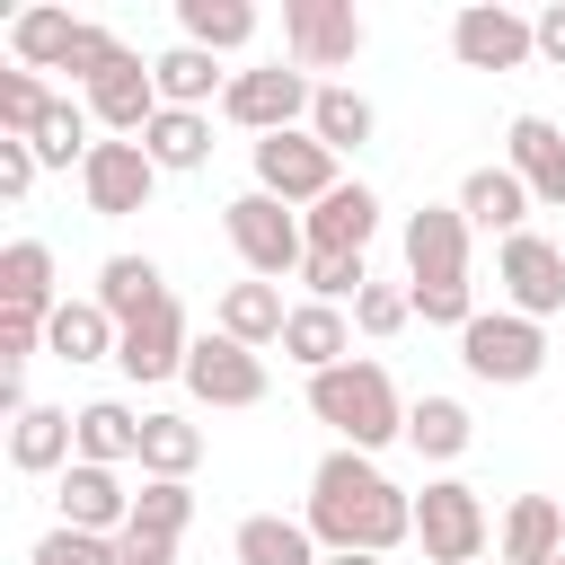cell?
<instances>
[{
	"instance_id": "cell-34",
	"label": "cell",
	"mask_w": 565,
	"mask_h": 565,
	"mask_svg": "<svg viewBox=\"0 0 565 565\" xmlns=\"http://www.w3.org/2000/svg\"><path fill=\"white\" fill-rule=\"evenodd\" d=\"M468 433H477V424H468L459 397H415V406H406V441H415V459H459Z\"/></svg>"
},
{
	"instance_id": "cell-6",
	"label": "cell",
	"mask_w": 565,
	"mask_h": 565,
	"mask_svg": "<svg viewBox=\"0 0 565 565\" xmlns=\"http://www.w3.org/2000/svg\"><path fill=\"white\" fill-rule=\"evenodd\" d=\"M309 106H318V79L300 71V62H265V71H230V88H221V115L238 124V132H300L309 124Z\"/></svg>"
},
{
	"instance_id": "cell-32",
	"label": "cell",
	"mask_w": 565,
	"mask_h": 565,
	"mask_svg": "<svg viewBox=\"0 0 565 565\" xmlns=\"http://www.w3.org/2000/svg\"><path fill=\"white\" fill-rule=\"evenodd\" d=\"M309 132L344 159V150H362L371 132H380V115H371V97L362 88H344V79H318V106H309Z\"/></svg>"
},
{
	"instance_id": "cell-14",
	"label": "cell",
	"mask_w": 565,
	"mask_h": 565,
	"mask_svg": "<svg viewBox=\"0 0 565 565\" xmlns=\"http://www.w3.org/2000/svg\"><path fill=\"white\" fill-rule=\"evenodd\" d=\"M185 353H194V327H185V309H177V291H168L150 318L124 327L115 371H124V380H185Z\"/></svg>"
},
{
	"instance_id": "cell-30",
	"label": "cell",
	"mask_w": 565,
	"mask_h": 565,
	"mask_svg": "<svg viewBox=\"0 0 565 565\" xmlns=\"http://www.w3.org/2000/svg\"><path fill=\"white\" fill-rule=\"evenodd\" d=\"M282 327H291V309H282V291H274V282H256V274H247V282H230V291H221V335H238L247 353H256V344H282Z\"/></svg>"
},
{
	"instance_id": "cell-44",
	"label": "cell",
	"mask_w": 565,
	"mask_h": 565,
	"mask_svg": "<svg viewBox=\"0 0 565 565\" xmlns=\"http://www.w3.org/2000/svg\"><path fill=\"white\" fill-rule=\"evenodd\" d=\"M35 168H44V159H35V141H9V132H0V194H9V203H26Z\"/></svg>"
},
{
	"instance_id": "cell-18",
	"label": "cell",
	"mask_w": 565,
	"mask_h": 565,
	"mask_svg": "<svg viewBox=\"0 0 565 565\" xmlns=\"http://www.w3.org/2000/svg\"><path fill=\"white\" fill-rule=\"evenodd\" d=\"M494 556L503 565H556L565 556V503L556 494H512L494 521Z\"/></svg>"
},
{
	"instance_id": "cell-24",
	"label": "cell",
	"mask_w": 565,
	"mask_h": 565,
	"mask_svg": "<svg viewBox=\"0 0 565 565\" xmlns=\"http://www.w3.org/2000/svg\"><path fill=\"white\" fill-rule=\"evenodd\" d=\"M71 44H79V18L53 9V0H35V9L9 18V53H18V71H71Z\"/></svg>"
},
{
	"instance_id": "cell-46",
	"label": "cell",
	"mask_w": 565,
	"mask_h": 565,
	"mask_svg": "<svg viewBox=\"0 0 565 565\" xmlns=\"http://www.w3.org/2000/svg\"><path fill=\"white\" fill-rule=\"evenodd\" d=\"M530 26H539V62H556V71H565V0H547Z\"/></svg>"
},
{
	"instance_id": "cell-41",
	"label": "cell",
	"mask_w": 565,
	"mask_h": 565,
	"mask_svg": "<svg viewBox=\"0 0 565 565\" xmlns=\"http://www.w3.org/2000/svg\"><path fill=\"white\" fill-rule=\"evenodd\" d=\"M406 318H415V291L406 282H362V300H353V327L362 335H397Z\"/></svg>"
},
{
	"instance_id": "cell-28",
	"label": "cell",
	"mask_w": 565,
	"mask_h": 565,
	"mask_svg": "<svg viewBox=\"0 0 565 565\" xmlns=\"http://www.w3.org/2000/svg\"><path fill=\"white\" fill-rule=\"evenodd\" d=\"M150 79H159V106H194V115L212 106V88H230V79H221V53H203V44H185V35L150 62Z\"/></svg>"
},
{
	"instance_id": "cell-23",
	"label": "cell",
	"mask_w": 565,
	"mask_h": 565,
	"mask_svg": "<svg viewBox=\"0 0 565 565\" xmlns=\"http://www.w3.org/2000/svg\"><path fill=\"white\" fill-rule=\"evenodd\" d=\"M230 556H238V565H327V547H318L309 521H291V512H247L238 539H230Z\"/></svg>"
},
{
	"instance_id": "cell-38",
	"label": "cell",
	"mask_w": 565,
	"mask_h": 565,
	"mask_svg": "<svg viewBox=\"0 0 565 565\" xmlns=\"http://www.w3.org/2000/svg\"><path fill=\"white\" fill-rule=\"evenodd\" d=\"M132 521H141V530H168V539H185V521H194V486H185V477H141V494H132Z\"/></svg>"
},
{
	"instance_id": "cell-48",
	"label": "cell",
	"mask_w": 565,
	"mask_h": 565,
	"mask_svg": "<svg viewBox=\"0 0 565 565\" xmlns=\"http://www.w3.org/2000/svg\"><path fill=\"white\" fill-rule=\"evenodd\" d=\"M556 565H565V556H556Z\"/></svg>"
},
{
	"instance_id": "cell-20",
	"label": "cell",
	"mask_w": 565,
	"mask_h": 565,
	"mask_svg": "<svg viewBox=\"0 0 565 565\" xmlns=\"http://www.w3.org/2000/svg\"><path fill=\"white\" fill-rule=\"evenodd\" d=\"M71 459H79V415H62V406L9 415V468L18 477H62Z\"/></svg>"
},
{
	"instance_id": "cell-2",
	"label": "cell",
	"mask_w": 565,
	"mask_h": 565,
	"mask_svg": "<svg viewBox=\"0 0 565 565\" xmlns=\"http://www.w3.org/2000/svg\"><path fill=\"white\" fill-rule=\"evenodd\" d=\"M468 212L459 203H424L406 212V291L424 309V327H468L477 300H468Z\"/></svg>"
},
{
	"instance_id": "cell-35",
	"label": "cell",
	"mask_w": 565,
	"mask_h": 565,
	"mask_svg": "<svg viewBox=\"0 0 565 565\" xmlns=\"http://www.w3.org/2000/svg\"><path fill=\"white\" fill-rule=\"evenodd\" d=\"M203 433L185 415H141V477H194Z\"/></svg>"
},
{
	"instance_id": "cell-3",
	"label": "cell",
	"mask_w": 565,
	"mask_h": 565,
	"mask_svg": "<svg viewBox=\"0 0 565 565\" xmlns=\"http://www.w3.org/2000/svg\"><path fill=\"white\" fill-rule=\"evenodd\" d=\"M309 415H318L344 450H388V441H406V397H397V380H388L380 362H362V353L309 380Z\"/></svg>"
},
{
	"instance_id": "cell-10",
	"label": "cell",
	"mask_w": 565,
	"mask_h": 565,
	"mask_svg": "<svg viewBox=\"0 0 565 565\" xmlns=\"http://www.w3.org/2000/svg\"><path fill=\"white\" fill-rule=\"evenodd\" d=\"M79 194H88L97 221H132V212H150V194H159V159H150L141 141H97L88 168H79Z\"/></svg>"
},
{
	"instance_id": "cell-42",
	"label": "cell",
	"mask_w": 565,
	"mask_h": 565,
	"mask_svg": "<svg viewBox=\"0 0 565 565\" xmlns=\"http://www.w3.org/2000/svg\"><path fill=\"white\" fill-rule=\"evenodd\" d=\"M115 62H124V35H115V26H97V18H79V44H71V79L88 88V79H106Z\"/></svg>"
},
{
	"instance_id": "cell-8",
	"label": "cell",
	"mask_w": 565,
	"mask_h": 565,
	"mask_svg": "<svg viewBox=\"0 0 565 565\" xmlns=\"http://www.w3.org/2000/svg\"><path fill=\"white\" fill-rule=\"evenodd\" d=\"M344 177H335V150L300 124V132H265L256 141V194H274V203H327Z\"/></svg>"
},
{
	"instance_id": "cell-11",
	"label": "cell",
	"mask_w": 565,
	"mask_h": 565,
	"mask_svg": "<svg viewBox=\"0 0 565 565\" xmlns=\"http://www.w3.org/2000/svg\"><path fill=\"white\" fill-rule=\"evenodd\" d=\"M282 53L300 71H344L362 53V18L353 0H282Z\"/></svg>"
},
{
	"instance_id": "cell-9",
	"label": "cell",
	"mask_w": 565,
	"mask_h": 565,
	"mask_svg": "<svg viewBox=\"0 0 565 565\" xmlns=\"http://www.w3.org/2000/svg\"><path fill=\"white\" fill-rule=\"evenodd\" d=\"M450 53H459V71H521L539 53V26L521 9H503V0H468L450 18Z\"/></svg>"
},
{
	"instance_id": "cell-22",
	"label": "cell",
	"mask_w": 565,
	"mask_h": 565,
	"mask_svg": "<svg viewBox=\"0 0 565 565\" xmlns=\"http://www.w3.org/2000/svg\"><path fill=\"white\" fill-rule=\"evenodd\" d=\"M282 362H300L309 380H318V371H335V362H353V318H344V309H327V300H300V309H291V327H282Z\"/></svg>"
},
{
	"instance_id": "cell-27",
	"label": "cell",
	"mask_w": 565,
	"mask_h": 565,
	"mask_svg": "<svg viewBox=\"0 0 565 565\" xmlns=\"http://www.w3.org/2000/svg\"><path fill=\"white\" fill-rule=\"evenodd\" d=\"M44 344H53V362H115L124 327H115L97 300H62V309L44 318Z\"/></svg>"
},
{
	"instance_id": "cell-26",
	"label": "cell",
	"mask_w": 565,
	"mask_h": 565,
	"mask_svg": "<svg viewBox=\"0 0 565 565\" xmlns=\"http://www.w3.org/2000/svg\"><path fill=\"white\" fill-rule=\"evenodd\" d=\"M88 300H97V309H106L115 327H132V318H150V309L168 300V282H159V265H150V256H106V265H97V291H88Z\"/></svg>"
},
{
	"instance_id": "cell-21",
	"label": "cell",
	"mask_w": 565,
	"mask_h": 565,
	"mask_svg": "<svg viewBox=\"0 0 565 565\" xmlns=\"http://www.w3.org/2000/svg\"><path fill=\"white\" fill-rule=\"evenodd\" d=\"M459 212H468V230H494V238H521L530 230V185L512 177V168H468V185H459Z\"/></svg>"
},
{
	"instance_id": "cell-5",
	"label": "cell",
	"mask_w": 565,
	"mask_h": 565,
	"mask_svg": "<svg viewBox=\"0 0 565 565\" xmlns=\"http://www.w3.org/2000/svg\"><path fill=\"white\" fill-rule=\"evenodd\" d=\"M459 362H468V380H486V388H530V380L547 371V327L521 318V309H477V318L459 327Z\"/></svg>"
},
{
	"instance_id": "cell-19",
	"label": "cell",
	"mask_w": 565,
	"mask_h": 565,
	"mask_svg": "<svg viewBox=\"0 0 565 565\" xmlns=\"http://www.w3.org/2000/svg\"><path fill=\"white\" fill-rule=\"evenodd\" d=\"M300 230H309V247H327V256H362V247H371V230H380V194H371L362 177H344L327 203H309V212H300Z\"/></svg>"
},
{
	"instance_id": "cell-25",
	"label": "cell",
	"mask_w": 565,
	"mask_h": 565,
	"mask_svg": "<svg viewBox=\"0 0 565 565\" xmlns=\"http://www.w3.org/2000/svg\"><path fill=\"white\" fill-rule=\"evenodd\" d=\"M0 309H26V318H53V247L44 238H9L0 247Z\"/></svg>"
},
{
	"instance_id": "cell-40",
	"label": "cell",
	"mask_w": 565,
	"mask_h": 565,
	"mask_svg": "<svg viewBox=\"0 0 565 565\" xmlns=\"http://www.w3.org/2000/svg\"><path fill=\"white\" fill-rule=\"evenodd\" d=\"M26 565H124V556H115V539H97V530H62V521H53V530L35 539Z\"/></svg>"
},
{
	"instance_id": "cell-33",
	"label": "cell",
	"mask_w": 565,
	"mask_h": 565,
	"mask_svg": "<svg viewBox=\"0 0 565 565\" xmlns=\"http://www.w3.org/2000/svg\"><path fill=\"white\" fill-rule=\"evenodd\" d=\"M177 26H185V44H203V53H238V44L256 35V9H247V0H177Z\"/></svg>"
},
{
	"instance_id": "cell-4",
	"label": "cell",
	"mask_w": 565,
	"mask_h": 565,
	"mask_svg": "<svg viewBox=\"0 0 565 565\" xmlns=\"http://www.w3.org/2000/svg\"><path fill=\"white\" fill-rule=\"evenodd\" d=\"M221 230H230V247H238V265H247L256 282H282V274L309 265V230H300V212L274 203V194H256V185L221 203Z\"/></svg>"
},
{
	"instance_id": "cell-15",
	"label": "cell",
	"mask_w": 565,
	"mask_h": 565,
	"mask_svg": "<svg viewBox=\"0 0 565 565\" xmlns=\"http://www.w3.org/2000/svg\"><path fill=\"white\" fill-rule=\"evenodd\" d=\"M53 503H62V530H97V539H124V530H132V494H124V477H115V468L71 459Z\"/></svg>"
},
{
	"instance_id": "cell-37",
	"label": "cell",
	"mask_w": 565,
	"mask_h": 565,
	"mask_svg": "<svg viewBox=\"0 0 565 565\" xmlns=\"http://www.w3.org/2000/svg\"><path fill=\"white\" fill-rule=\"evenodd\" d=\"M53 115V88L35 71H0V132L9 141H35V124Z\"/></svg>"
},
{
	"instance_id": "cell-7",
	"label": "cell",
	"mask_w": 565,
	"mask_h": 565,
	"mask_svg": "<svg viewBox=\"0 0 565 565\" xmlns=\"http://www.w3.org/2000/svg\"><path fill=\"white\" fill-rule=\"evenodd\" d=\"M486 539H494V521H486V494H477V486L433 477V486L415 494V547H424L433 565H486Z\"/></svg>"
},
{
	"instance_id": "cell-39",
	"label": "cell",
	"mask_w": 565,
	"mask_h": 565,
	"mask_svg": "<svg viewBox=\"0 0 565 565\" xmlns=\"http://www.w3.org/2000/svg\"><path fill=\"white\" fill-rule=\"evenodd\" d=\"M300 282H309V300H327V309H344V300H362V256H327V247H309V265H300Z\"/></svg>"
},
{
	"instance_id": "cell-47",
	"label": "cell",
	"mask_w": 565,
	"mask_h": 565,
	"mask_svg": "<svg viewBox=\"0 0 565 565\" xmlns=\"http://www.w3.org/2000/svg\"><path fill=\"white\" fill-rule=\"evenodd\" d=\"M327 565H388V556H362V547H353V556H327Z\"/></svg>"
},
{
	"instance_id": "cell-13",
	"label": "cell",
	"mask_w": 565,
	"mask_h": 565,
	"mask_svg": "<svg viewBox=\"0 0 565 565\" xmlns=\"http://www.w3.org/2000/svg\"><path fill=\"white\" fill-rule=\"evenodd\" d=\"M185 388L203 397V406H265V353H247L238 335H194V353H185Z\"/></svg>"
},
{
	"instance_id": "cell-17",
	"label": "cell",
	"mask_w": 565,
	"mask_h": 565,
	"mask_svg": "<svg viewBox=\"0 0 565 565\" xmlns=\"http://www.w3.org/2000/svg\"><path fill=\"white\" fill-rule=\"evenodd\" d=\"M88 115H97L115 141H141V132H150V115H159V79H150V62H141V53H124L106 79H88Z\"/></svg>"
},
{
	"instance_id": "cell-29",
	"label": "cell",
	"mask_w": 565,
	"mask_h": 565,
	"mask_svg": "<svg viewBox=\"0 0 565 565\" xmlns=\"http://www.w3.org/2000/svg\"><path fill=\"white\" fill-rule=\"evenodd\" d=\"M141 150L159 159V177H185V168L212 159V115H194V106H159L150 132H141Z\"/></svg>"
},
{
	"instance_id": "cell-43",
	"label": "cell",
	"mask_w": 565,
	"mask_h": 565,
	"mask_svg": "<svg viewBox=\"0 0 565 565\" xmlns=\"http://www.w3.org/2000/svg\"><path fill=\"white\" fill-rule=\"evenodd\" d=\"M44 344V318H26V309H0V362H9V380L26 371V353Z\"/></svg>"
},
{
	"instance_id": "cell-31",
	"label": "cell",
	"mask_w": 565,
	"mask_h": 565,
	"mask_svg": "<svg viewBox=\"0 0 565 565\" xmlns=\"http://www.w3.org/2000/svg\"><path fill=\"white\" fill-rule=\"evenodd\" d=\"M79 459H88V468L141 459V415H132L124 397H88V406H79Z\"/></svg>"
},
{
	"instance_id": "cell-12",
	"label": "cell",
	"mask_w": 565,
	"mask_h": 565,
	"mask_svg": "<svg viewBox=\"0 0 565 565\" xmlns=\"http://www.w3.org/2000/svg\"><path fill=\"white\" fill-rule=\"evenodd\" d=\"M494 282H503V300L521 309V318H556L565 309V247L556 238H539V230H521V238H503V256H494Z\"/></svg>"
},
{
	"instance_id": "cell-16",
	"label": "cell",
	"mask_w": 565,
	"mask_h": 565,
	"mask_svg": "<svg viewBox=\"0 0 565 565\" xmlns=\"http://www.w3.org/2000/svg\"><path fill=\"white\" fill-rule=\"evenodd\" d=\"M503 168L530 185V203L565 212V132H556L547 115H512V132H503Z\"/></svg>"
},
{
	"instance_id": "cell-36",
	"label": "cell",
	"mask_w": 565,
	"mask_h": 565,
	"mask_svg": "<svg viewBox=\"0 0 565 565\" xmlns=\"http://www.w3.org/2000/svg\"><path fill=\"white\" fill-rule=\"evenodd\" d=\"M88 106H71V97H53V115L35 124V159L44 168H88Z\"/></svg>"
},
{
	"instance_id": "cell-1",
	"label": "cell",
	"mask_w": 565,
	"mask_h": 565,
	"mask_svg": "<svg viewBox=\"0 0 565 565\" xmlns=\"http://www.w3.org/2000/svg\"><path fill=\"white\" fill-rule=\"evenodd\" d=\"M309 539L327 547V556H388V547H406L415 539V494H397L388 477H380V459L371 450H327L318 468H309Z\"/></svg>"
},
{
	"instance_id": "cell-45",
	"label": "cell",
	"mask_w": 565,
	"mask_h": 565,
	"mask_svg": "<svg viewBox=\"0 0 565 565\" xmlns=\"http://www.w3.org/2000/svg\"><path fill=\"white\" fill-rule=\"evenodd\" d=\"M115 556H124V565H177V539H168V530H141V521H132V530L115 539Z\"/></svg>"
}]
</instances>
